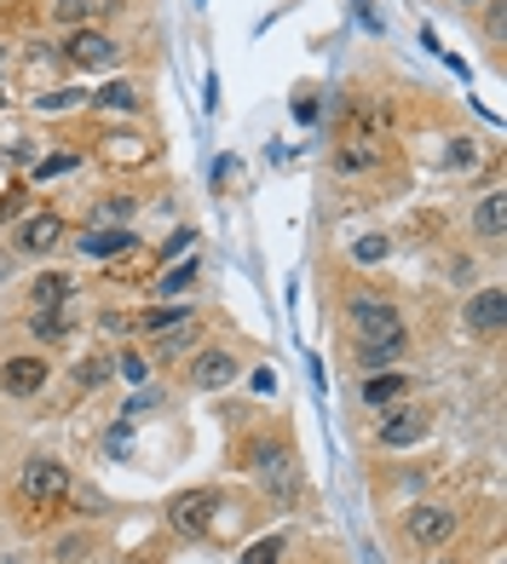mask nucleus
<instances>
[{"label":"nucleus","mask_w":507,"mask_h":564,"mask_svg":"<svg viewBox=\"0 0 507 564\" xmlns=\"http://www.w3.org/2000/svg\"><path fill=\"white\" fill-rule=\"evenodd\" d=\"M69 490H75L69 460L35 449V455H23V467L12 478V507H18L23 524H58L69 512Z\"/></svg>","instance_id":"1"},{"label":"nucleus","mask_w":507,"mask_h":564,"mask_svg":"<svg viewBox=\"0 0 507 564\" xmlns=\"http://www.w3.org/2000/svg\"><path fill=\"white\" fill-rule=\"evenodd\" d=\"M242 467H248V478L260 484V496L277 512H289L300 501V490H306L300 455H294V444L283 438V432H254V438H242Z\"/></svg>","instance_id":"2"},{"label":"nucleus","mask_w":507,"mask_h":564,"mask_svg":"<svg viewBox=\"0 0 507 564\" xmlns=\"http://www.w3.org/2000/svg\"><path fill=\"white\" fill-rule=\"evenodd\" d=\"M455 535H462V507H455V501L416 496L410 507L398 512V542H403V553H416V558L444 553Z\"/></svg>","instance_id":"3"},{"label":"nucleus","mask_w":507,"mask_h":564,"mask_svg":"<svg viewBox=\"0 0 507 564\" xmlns=\"http://www.w3.org/2000/svg\"><path fill=\"white\" fill-rule=\"evenodd\" d=\"M341 328H346V340H398V335H410V317H403V305L392 294L352 289L341 305Z\"/></svg>","instance_id":"4"},{"label":"nucleus","mask_w":507,"mask_h":564,"mask_svg":"<svg viewBox=\"0 0 507 564\" xmlns=\"http://www.w3.org/2000/svg\"><path fill=\"white\" fill-rule=\"evenodd\" d=\"M427 438H433V409L416 403V398H403V403H392V409L375 415V449L380 455H410Z\"/></svg>","instance_id":"5"},{"label":"nucleus","mask_w":507,"mask_h":564,"mask_svg":"<svg viewBox=\"0 0 507 564\" xmlns=\"http://www.w3.org/2000/svg\"><path fill=\"white\" fill-rule=\"evenodd\" d=\"M219 507H225V490H219V484H191V490L168 496L162 524H168L173 535H185V542H208V530H214V519H219Z\"/></svg>","instance_id":"6"},{"label":"nucleus","mask_w":507,"mask_h":564,"mask_svg":"<svg viewBox=\"0 0 507 564\" xmlns=\"http://www.w3.org/2000/svg\"><path fill=\"white\" fill-rule=\"evenodd\" d=\"M455 328H462V340H473V346H496L501 328H507V294L496 289V282L467 289L462 305H455Z\"/></svg>","instance_id":"7"},{"label":"nucleus","mask_w":507,"mask_h":564,"mask_svg":"<svg viewBox=\"0 0 507 564\" xmlns=\"http://www.w3.org/2000/svg\"><path fill=\"white\" fill-rule=\"evenodd\" d=\"M58 58H64L75 75H110V69H121L127 46H121L110 30H64Z\"/></svg>","instance_id":"8"},{"label":"nucleus","mask_w":507,"mask_h":564,"mask_svg":"<svg viewBox=\"0 0 507 564\" xmlns=\"http://www.w3.org/2000/svg\"><path fill=\"white\" fill-rule=\"evenodd\" d=\"M242 380V357L231 346H208L202 340L191 357H185V392H202V398H214V392H231Z\"/></svg>","instance_id":"9"},{"label":"nucleus","mask_w":507,"mask_h":564,"mask_svg":"<svg viewBox=\"0 0 507 564\" xmlns=\"http://www.w3.org/2000/svg\"><path fill=\"white\" fill-rule=\"evenodd\" d=\"M69 219L58 214V208H41V214H23L18 225H12V253L18 260H53V253L69 242Z\"/></svg>","instance_id":"10"},{"label":"nucleus","mask_w":507,"mask_h":564,"mask_svg":"<svg viewBox=\"0 0 507 564\" xmlns=\"http://www.w3.org/2000/svg\"><path fill=\"white\" fill-rule=\"evenodd\" d=\"M93 156L105 167H116V173H139V167L157 162V139H150L144 127H98Z\"/></svg>","instance_id":"11"},{"label":"nucleus","mask_w":507,"mask_h":564,"mask_svg":"<svg viewBox=\"0 0 507 564\" xmlns=\"http://www.w3.org/2000/svg\"><path fill=\"white\" fill-rule=\"evenodd\" d=\"M328 167H335L341 178L380 173V167H392V139L387 133H341L335 150H328Z\"/></svg>","instance_id":"12"},{"label":"nucleus","mask_w":507,"mask_h":564,"mask_svg":"<svg viewBox=\"0 0 507 564\" xmlns=\"http://www.w3.org/2000/svg\"><path fill=\"white\" fill-rule=\"evenodd\" d=\"M53 387V357L46 351H7L0 357V398L30 403Z\"/></svg>","instance_id":"13"},{"label":"nucleus","mask_w":507,"mask_h":564,"mask_svg":"<svg viewBox=\"0 0 507 564\" xmlns=\"http://www.w3.org/2000/svg\"><path fill=\"white\" fill-rule=\"evenodd\" d=\"M69 248L93 265H110V260L139 248V230L133 225H82V230H69Z\"/></svg>","instance_id":"14"},{"label":"nucleus","mask_w":507,"mask_h":564,"mask_svg":"<svg viewBox=\"0 0 507 564\" xmlns=\"http://www.w3.org/2000/svg\"><path fill=\"white\" fill-rule=\"evenodd\" d=\"M501 219H507V196H501V185H485L473 196V208H467V237L485 248V253H501Z\"/></svg>","instance_id":"15"},{"label":"nucleus","mask_w":507,"mask_h":564,"mask_svg":"<svg viewBox=\"0 0 507 564\" xmlns=\"http://www.w3.org/2000/svg\"><path fill=\"white\" fill-rule=\"evenodd\" d=\"M98 553H105L98 524H69L46 535V564H98Z\"/></svg>","instance_id":"16"},{"label":"nucleus","mask_w":507,"mask_h":564,"mask_svg":"<svg viewBox=\"0 0 507 564\" xmlns=\"http://www.w3.org/2000/svg\"><path fill=\"white\" fill-rule=\"evenodd\" d=\"M416 392V375L410 369H375V375H358V403L364 409H392V403H403Z\"/></svg>","instance_id":"17"},{"label":"nucleus","mask_w":507,"mask_h":564,"mask_svg":"<svg viewBox=\"0 0 507 564\" xmlns=\"http://www.w3.org/2000/svg\"><path fill=\"white\" fill-rule=\"evenodd\" d=\"M116 12H121V0H46V18L58 30H105Z\"/></svg>","instance_id":"18"},{"label":"nucleus","mask_w":507,"mask_h":564,"mask_svg":"<svg viewBox=\"0 0 507 564\" xmlns=\"http://www.w3.org/2000/svg\"><path fill=\"white\" fill-rule=\"evenodd\" d=\"M410 346H416V335H398V340H346L352 369H358V375H375V369H403Z\"/></svg>","instance_id":"19"},{"label":"nucleus","mask_w":507,"mask_h":564,"mask_svg":"<svg viewBox=\"0 0 507 564\" xmlns=\"http://www.w3.org/2000/svg\"><path fill=\"white\" fill-rule=\"evenodd\" d=\"M202 335H208V328H202V317H191V323H180V328H168V335H150V364H185V357L202 346Z\"/></svg>","instance_id":"20"},{"label":"nucleus","mask_w":507,"mask_h":564,"mask_svg":"<svg viewBox=\"0 0 507 564\" xmlns=\"http://www.w3.org/2000/svg\"><path fill=\"white\" fill-rule=\"evenodd\" d=\"M196 317V305L191 300H150L144 312H133V335H168V328H180V323H191Z\"/></svg>","instance_id":"21"},{"label":"nucleus","mask_w":507,"mask_h":564,"mask_svg":"<svg viewBox=\"0 0 507 564\" xmlns=\"http://www.w3.org/2000/svg\"><path fill=\"white\" fill-rule=\"evenodd\" d=\"M69 300H75V271H53V265H46L30 282V312H64Z\"/></svg>","instance_id":"22"},{"label":"nucleus","mask_w":507,"mask_h":564,"mask_svg":"<svg viewBox=\"0 0 507 564\" xmlns=\"http://www.w3.org/2000/svg\"><path fill=\"white\" fill-rule=\"evenodd\" d=\"M93 116H144V93L133 82H105L98 93H87Z\"/></svg>","instance_id":"23"},{"label":"nucleus","mask_w":507,"mask_h":564,"mask_svg":"<svg viewBox=\"0 0 507 564\" xmlns=\"http://www.w3.org/2000/svg\"><path fill=\"white\" fill-rule=\"evenodd\" d=\"M196 253H191V260L185 265H173V271H162L157 282H150V300H191L196 294Z\"/></svg>","instance_id":"24"},{"label":"nucleus","mask_w":507,"mask_h":564,"mask_svg":"<svg viewBox=\"0 0 507 564\" xmlns=\"http://www.w3.org/2000/svg\"><path fill=\"white\" fill-rule=\"evenodd\" d=\"M110 369L127 380V387H150V380H157V364H150L144 346H121V351L110 357Z\"/></svg>","instance_id":"25"},{"label":"nucleus","mask_w":507,"mask_h":564,"mask_svg":"<svg viewBox=\"0 0 507 564\" xmlns=\"http://www.w3.org/2000/svg\"><path fill=\"white\" fill-rule=\"evenodd\" d=\"M242 564H289V535L283 530H266L260 542L242 547Z\"/></svg>","instance_id":"26"},{"label":"nucleus","mask_w":507,"mask_h":564,"mask_svg":"<svg viewBox=\"0 0 507 564\" xmlns=\"http://www.w3.org/2000/svg\"><path fill=\"white\" fill-rule=\"evenodd\" d=\"M30 340L35 346H64L69 340V317L64 312H30Z\"/></svg>","instance_id":"27"},{"label":"nucleus","mask_w":507,"mask_h":564,"mask_svg":"<svg viewBox=\"0 0 507 564\" xmlns=\"http://www.w3.org/2000/svg\"><path fill=\"white\" fill-rule=\"evenodd\" d=\"M30 105L41 110V116H64V110H82L87 105V93H75V87H46V93H35Z\"/></svg>","instance_id":"28"},{"label":"nucleus","mask_w":507,"mask_h":564,"mask_svg":"<svg viewBox=\"0 0 507 564\" xmlns=\"http://www.w3.org/2000/svg\"><path fill=\"white\" fill-rule=\"evenodd\" d=\"M116 369H110V357L105 351H87L82 364H75V392H93V387H105Z\"/></svg>","instance_id":"29"},{"label":"nucleus","mask_w":507,"mask_h":564,"mask_svg":"<svg viewBox=\"0 0 507 564\" xmlns=\"http://www.w3.org/2000/svg\"><path fill=\"white\" fill-rule=\"evenodd\" d=\"M75 162H82L75 150H58V156H41V162H35V185H46V178H64V173H75Z\"/></svg>","instance_id":"30"},{"label":"nucleus","mask_w":507,"mask_h":564,"mask_svg":"<svg viewBox=\"0 0 507 564\" xmlns=\"http://www.w3.org/2000/svg\"><path fill=\"white\" fill-rule=\"evenodd\" d=\"M387 253H392V237H380V230H375V242H352V260L358 265H380Z\"/></svg>","instance_id":"31"},{"label":"nucleus","mask_w":507,"mask_h":564,"mask_svg":"<svg viewBox=\"0 0 507 564\" xmlns=\"http://www.w3.org/2000/svg\"><path fill=\"white\" fill-rule=\"evenodd\" d=\"M485 35H490V46H501V18H507V0H485Z\"/></svg>","instance_id":"32"},{"label":"nucleus","mask_w":507,"mask_h":564,"mask_svg":"<svg viewBox=\"0 0 507 564\" xmlns=\"http://www.w3.org/2000/svg\"><path fill=\"white\" fill-rule=\"evenodd\" d=\"M18 69V46L12 41H0V87H7V75Z\"/></svg>","instance_id":"33"},{"label":"nucleus","mask_w":507,"mask_h":564,"mask_svg":"<svg viewBox=\"0 0 507 564\" xmlns=\"http://www.w3.org/2000/svg\"><path fill=\"white\" fill-rule=\"evenodd\" d=\"M23 214V191H7L0 196V219H18Z\"/></svg>","instance_id":"34"},{"label":"nucleus","mask_w":507,"mask_h":564,"mask_svg":"<svg viewBox=\"0 0 507 564\" xmlns=\"http://www.w3.org/2000/svg\"><path fill=\"white\" fill-rule=\"evenodd\" d=\"M450 276L462 282V289H467V282H473V260H455V265H450Z\"/></svg>","instance_id":"35"},{"label":"nucleus","mask_w":507,"mask_h":564,"mask_svg":"<svg viewBox=\"0 0 507 564\" xmlns=\"http://www.w3.org/2000/svg\"><path fill=\"white\" fill-rule=\"evenodd\" d=\"M12 271H18V253H12V248H0V282H7Z\"/></svg>","instance_id":"36"},{"label":"nucleus","mask_w":507,"mask_h":564,"mask_svg":"<svg viewBox=\"0 0 507 564\" xmlns=\"http://www.w3.org/2000/svg\"><path fill=\"white\" fill-rule=\"evenodd\" d=\"M450 7H455V12H478L485 0H450Z\"/></svg>","instance_id":"37"},{"label":"nucleus","mask_w":507,"mask_h":564,"mask_svg":"<svg viewBox=\"0 0 507 564\" xmlns=\"http://www.w3.org/2000/svg\"><path fill=\"white\" fill-rule=\"evenodd\" d=\"M133 564H157V558H150V553H139V558H133Z\"/></svg>","instance_id":"38"},{"label":"nucleus","mask_w":507,"mask_h":564,"mask_svg":"<svg viewBox=\"0 0 507 564\" xmlns=\"http://www.w3.org/2000/svg\"><path fill=\"white\" fill-rule=\"evenodd\" d=\"M421 564H444V558H421Z\"/></svg>","instance_id":"39"},{"label":"nucleus","mask_w":507,"mask_h":564,"mask_svg":"<svg viewBox=\"0 0 507 564\" xmlns=\"http://www.w3.org/2000/svg\"><path fill=\"white\" fill-rule=\"evenodd\" d=\"M0 110H7V93H0Z\"/></svg>","instance_id":"40"}]
</instances>
